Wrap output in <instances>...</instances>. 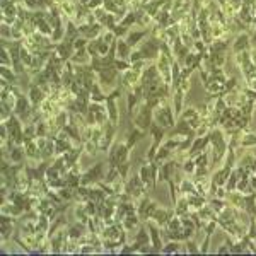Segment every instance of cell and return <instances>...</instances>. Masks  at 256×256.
Segmentation results:
<instances>
[{
	"mask_svg": "<svg viewBox=\"0 0 256 256\" xmlns=\"http://www.w3.org/2000/svg\"><path fill=\"white\" fill-rule=\"evenodd\" d=\"M31 101H32V103H38V101H41V91H39V89L32 87V91H31Z\"/></svg>",
	"mask_w": 256,
	"mask_h": 256,
	"instance_id": "cell-1",
	"label": "cell"
},
{
	"mask_svg": "<svg viewBox=\"0 0 256 256\" xmlns=\"http://www.w3.org/2000/svg\"><path fill=\"white\" fill-rule=\"evenodd\" d=\"M246 41H248V38H246V36H241V38L237 39V43H236V51H241V50L246 46Z\"/></svg>",
	"mask_w": 256,
	"mask_h": 256,
	"instance_id": "cell-2",
	"label": "cell"
},
{
	"mask_svg": "<svg viewBox=\"0 0 256 256\" xmlns=\"http://www.w3.org/2000/svg\"><path fill=\"white\" fill-rule=\"evenodd\" d=\"M26 109H27V106H26L24 99L19 97V101H17V113H26Z\"/></svg>",
	"mask_w": 256,
	"mask_h": 256,
	"instance_id": "cell-3",
	"label": "cell"
},
{
	"mask_svg": "<svg viewBox=\"0 0 256 256\" xmlns=\"http://www.w3.org/2000/svg\"><path fill=\"white\" fill-rule=\"evenodd\" d=\"M144 36V32H135V34H132L130 38H128V44H133V43H137V39H140Z\"/></svg>",
	"mask_w": 256,
	"mask_h": 256,
	"instance_id": "cell-4",
	"label": "cell"
},
{
	"mask_svg": "<svg viewBox=\"0 0 256 256\" xmlns=\"http://www.w3.org/2000/svg\"><path fill=\"white\" fill-rule=\"evenodd\" d=\"M126 50H128V46H126L125 43H120V46H118V53H121L120 56H125V55H126Z\"/></svg>",
	"mask_w": 256,
	"mask_h": 256,
	"instance_id": "cell-5",
	"label": "cell"
},
{
	"mask_svg": "<svg viewBox=\"0 0 256 256\" xmlns=\"http://www.w3.org/2000/svg\"><path fill=\"white\" fill-rule=\"evenodd\" d=\"M80 46H84V39H77V43H75V48H80Z\"/></svg>",
	"mask_w": 256,
	"mask_h": 256,
	"instance_id": "cell-6",
	"label": "cell"
},
{
	"mask_svg": "<svg viewBox=\"0 0 256 256\" xmlns=\"http://www.w3.org/2000/svg\"><path fill=\"white\" fill-rule=\"evenodd\" d=\"M97 3H99V0H92V2H91V7H96Z\"/></svg>",
	"mask_w": 256,
	"mask_h": 256,
	"instance_id": "cell-7",
	"label": "cell"
}]
</instances>
